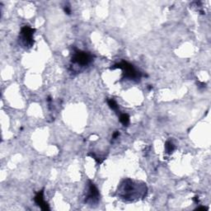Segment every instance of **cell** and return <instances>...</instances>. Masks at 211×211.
<instances>
[{"label": "cell", "mask_w": 211, "mask_h": 211, "mask_svg": "<svg viewBox=\"0 0 211 211\" xmlns=\"http://www.w3.org/2000/svg\"><path fill=\"white\" fill-rule=\"evenodd\" d=\"M107 103H108V106L111 110H113L115 111H118L119 106L114 99H107Z\"/></svg>", "instance_id": "9"}, {"label": "cell", "mask_w": 211, "mask_h": 211, "mask_svg": "<svg viewBox=\"0 0 211 211\" xmlns=\"http://www.w3.org/2000/svg\"><path fill=\"white\" fill-rule=\"evenodd\" d=\"M64 11H65V12L66 13V14H69H69L71 13L70 8H69V7H66V6H65V8H64Z\"/></svg>", "instance_id": "10"}, {"label": "cell", "mask_w": 211, "mask_h": 211, "mask_svg": "<svg viewBox=\"0 0 211 211\" xmlns=\"http://www.w3.org/2000/svg\"><path fill=\"white\" fill-rule=\"evenodd\" d=\"M120 121L121 122V124L124 126H128V124H130V116L128 114H120Z\"/></svg>", "instance_id": "7"}, {"label": "cell", "mask_w": 211, "mask_h": 211, "mask_svg": "<svg viewBox=\"0 0 211 211\" xmlns=\"http://www.w3.org/2000/svg\"><path fill=\"white\" fill-rule=\"evenodd\" d=\"M196 210H208V208H206V207H204V206H201V207H199V208H197Z\"/></svg>", "instance_id": "13"}, {"label": "cell", "mask_w": 211, "mask_h": 211, "mask_svg": "<svg viewBox=\"0 0 211 211\" xmlns=\"http://www.w3.org/2000/svg\"><path fill=\"white\" fill-rule=\"evenodd\" d=\"M99 191L96 186L92 183L91 181H89L88 184V193H87V197L85 199V202L90 203V204H95L98 203L99 200Z\"/></svg>", "instance_id": "5"}, {"label": "cell", "mask_w": 211, "mask_h": 211, "mask_svg": "<svg viewBox=\"0 0 211 211\" xmlns=\"http://www.w3.org/2000/svg\"><path fill=\"white\" fill-rule=\"evenodd\" d=\"M136 185L134 183V181L130 179H127L124 180L123 184H121L120 187V195L121 197H123L124 199H130L132 200L133 198H135L136 193Z\"/></svg>", "instance_id": "3"}, {"label": "cell", "mask_w": 211, "mask_h": 211, "mask_svg": "<svg viewBox=\"0 0 211 211\" xmlns=\"http://www.w3.org/2000/svg\"><path fill=\"white\" fill-rule=\"evenodd\" d=\"M175 148H176V147H175V145H174L173 142H171V141H167V142L165 143V150H166V152H167L168 153H169V154H171V153L175 150Z\"/></svg>", "instance_id": "8"}, {"label": "cell", "mask_w": 211, "mask_h": 211, "mask_svg": "<svg viewBox=\"0 0 211 211\" xmlns=\"http://www.w3.org/2000/svg\"><path fill=\"white\" fill-rule=\"evenodd\" d=\"M119 135H120L119 132H118V131H115V132L113 134V135H112V138H113L114 140H115L117 137H119Z\"/></svg>", "instance_id": "11"}, {"label": "cell", "mask_w": 211, "mask_h": 211, "mask_svg": "<svg viewBox=\"0 0 211 211\" xmlns=\"http://www.w3.org/2000/svg\"><path fill=\"white\" fill-rule=\"evenodd\" d=\"M35 32H36V29L32 28L29 26H24L23 27H22L21 32H20V37H21L22 42L26 47L31 48L34 45L33 36H34Z\"/></svg>", "instance_id": "4"}, {"label": "cell", "mask_w": 211, "mask_h": 211, "mask_svg": "<svg viewBox=\"0 0 211 211\" xmlns=\"http://www.w3.org/2000/svg\"><path fill=\"white\" fill-rule=\"evenodd\" d=\"M34 200H35V202L36 203V205L41 208V210H49V205L44 200V190H40L38 192L37 194L36 195V196H35Z\"/></svg>", "instance_id": "6"}, {"label": "cell", "mask_w": 211, "mask_h": 211, "mask_svg": "<svg viewBox=\"0 0 211 211\" xmlns=\"http://www.w3.org/2000/svg\"><path fill=\"white\" fill-rule=\"evenodd\" d=\"M193 200L195 201V203H197V204H198V203H199V197L195 196V197H194V198H193Z\"/></svg>", "instance_id": "12"}, {"label": "cell", "mask_w": 211, "mask_h": 211, "mask_svg": "<svg viewBox=\"0 0 211 211\" xmlns=\"http://www.w3.org/2000/svg\"><path fill=\"white\" fill-rule=\"evenodd\" d=\"M71 61L73 64L84 67L87 66L92 61V55L88 52L76 49L72 56Z\"/></svg>", "instance_id": "2"}, {"label": "cell", "mask_w": 211, "mask_h": 211, "mask_svg": "<svg viewBox=\"0 0 211 211\" xmlns=\"http://www.w3.org/2000/svg\"><path fill=\"white\" fill-rule=\"evenodd\" d=\"M112 69H120L123 70V74H124V78L130 79V80H135V79H140L141 73L138 70H136L135 67L130 63L126 61H121L120 63L115 64L111 67Z\"/></svg>", "instance_id": "1"}]
</instances>
